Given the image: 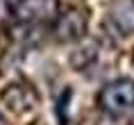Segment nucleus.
Here are the masks:
<instances>
[{
	"instance_id": "f257e3e1",
	"label": "nucleus",
	"mask_w": 134,
	"mask_h": 125,
	"mask_svg": "<svg viewBox=\"0 0 134 125\" xmlns=\"http://www.w3.org/2000/svg\"><path fill=\"white\" fill-rule=\"evenodd\" d=\"M98 102L102 107V111L114 114V116L134 109V80L120 77V80L105 84L98 96Z\"/></svg>"
},
{
	"instance_id": "f03ea898",
	"label": "nucleus",
	"mask_w": 134,
	"mask_h": 125,
	"mask_svg": "<svg viewBox=\"0 0 134 125\" xmlns=\"http://www.w3.org/2000/svg\"><path fill=\"white\" fill-rule=\"evenodd\" d=\"M59 14V0H16L14 16L21 23H41L55 21Z\"/></svg>"
},
{
	"instance_id": "7ed1b4c3",
	"label": "nucleus",
	"mask_w": 134,
	"mask_h": 125,
	"mask_svg": "<svg viewBox=\"0 0 134 125\" xmlns=\"http://www.w3.org/2000/svg\"><path fill=\"white\" fill-rule=\"evenodd\" d=\"M55 36L57 41H77L86 32V16L82 9H68L57 14L55 18Z\"/></svg>"
},
{
	"instance_id": "20e7f679",
	"label": "nucleus",
	"mask_w": 134,
	"mask_h": 125,
	"mask_svg": "<svg viewBox=\"0 0 134 125\" xmlns=\"http://www.w3.org/2000/svg\"><path fill=\"white\" fill-rule=\"evenodd\" d=\"M111 23L120 34L134 32V0H116L111 5Z\"/></svg>"
},
{
	"instance_id": "39448f33",
	"label": "nucleus",
	"mask_w": 134,
	"mask_h": 125,
	"mask_svg": "<svg viewBox=\"0 0 134 125\" xmlns=\"http://www.w3.org/2000/svg\"><path fill=\"white\" fill-rule=\"evenodd\" d=\"M30 98H32V93L25 86H18V84H12V86H7V89L2 91V102L14 114H23V111H27L32 107Z\"/></svg>"
}]
</instances>
